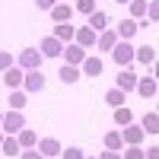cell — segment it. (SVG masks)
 I'll use <instances>...</instances> for the list:
<instances>
[{
  "label": "cell",
  "mask_w": 159,
  "mask_h": 159,
  "mask_svg": "<svg viewBox=\"0 0 159 159\" xmlns=\"http://www.w3.org/2000/svg\"><path fill=\"white\" fill-rule=\"evenodd\" d=\"M108 54H111V61L118 64V67H130V64H134V45L124 42V38H118Z\"/></svg>",
  "instance_id": "cell-1"
},
{
  "label": "cell",
  "mask_w": 159,
  "mask_h": 159,
  "mask_svg": "<svg viewBox=\"0 0 159 159\" xmlns=\"http://www.w3.org/2000/svg\"><path fill=\"white\" fill-rule=\"evenodd\" d=\"M16 67H22V70H38V67H42V51H38V48H22L19 57H16Z\"/></svg>",
  "instance_id": "cell-2"
},
{
  "label": "cell",
  "mask_w": 159,
  "mask_h": 159,
  "mask_svg": "<svg viewBox=\"0 0 159 159\" xmlns=\"http://www.w3.org/2000/svg\"><path fill=\"white\" fill-rule=\"evenodd\" d=\"M25 127V118H22V111H3V121H0V130L3 134H19V130Z\"/></svg>",
  "instance_id": "cell-3"
},
{
  "label": "cell",
  "mask_w": 159,
  "mask_h": 159,
  "mask_svg": "<svg viewBox=\"0 0 159 159\" xmlns=\"http://www.w3.org/2000/svg\"><path fill=\"white\" fill-rule=\"evenodd\" d=\"M89 54L86 48H80L76 42H67L64 45V51H61V57H64V64H70V67H80V64H83V57Z\"/></svg>",
  "instance_id": "cell-4"
},
{
  "label": "cell",
  "mask_w": 159,
  "mask_h": 159,
  "mask_svg": "<svg viewBox=\"0 0 159 159\" xmlns=\"http://www.w3.org/2000/svg\"><path fill=\"white\" fill-rule=\"evenodd\" d=\"M45 89V73L42 70H25L22 73V92H42Z\"/></svg>",
  "instance_id": "cell-5"
},
{
  "label": "cell",
  "mask_w": 159,
  "mask_h": 159,
  "mask_svg": "<svg viewBox=\"0 0 159 159\" xmlns=\"http://www.w3.org/2000/svg\"><path fill=\"white\" fill-rule=\"evenodd\" d=\"M143 137H147V134H143V127H140V124H134V121L121 127V140H124V147H140Z\"/></svg>",
  "instance_id": "cell-6"
},
{
  "label": "cell",
  "mask_w": 159,
  "mask_h": 159,
  "mask_svg": "<svg viewBox=\"0 0 159 159\" xmlns=\"http://www.w3.org/2000/svg\"><path fill=\"white\" fill-rule=\"evenodd\" d=\"M35 150L42 153L45 159H51V156H61V150H64V147H61V140H57V137H42V140L35 143Z\"/></svg>",
  "instance_id": "cell-7"
},
{
  "label": "cell",
  "mask_w": 159,
  "mask_h": 159,
  "mask_svg": "<svg viewBox=\"0 0 159 159\" xmlns=\"http://www.w3.org/2000/svg\"><path fill=\"white\" fill-rule=\"evenodd\" d=\"M137 29H140V22H137V19H130V16H124L121 22L115 25V35H118V38H124V42H130V38L137 35Z\"/></svg>",
  "instance_id": "cell-8"
},
{
  "label": "cell",
  "mask_w": 159,
  "mask_h": 159,
  "mask_svg": "<svg viewBox=\"0 0 159 159\" xmlns=\"http://www.w3.org/2000/svg\"><path fill=\"white\" fill-rule=\"evenodd\" d=\"M42 57H61V51H64V42H57L54 35H45L42 38Z\"/></svg>",
  "instance_id": "cell-9"
},
{
  "label": "cell",
  "mask_w": 159,
  "mask_h": 159,
  "mask_svg": "<svg viewBox=\"0 0 159 159\" xmlns=\"http://www.w3.org/2000/svg\"><path fill=\"white\" fill-rule=\"evenodd\" d=\"M102 67H105V64H102V57H99V54H86V57H83V64H80V73H86V76H99V73H102Z\"/></svg>",
  "instance_id": "cell-10"
},
{
  "label": "cell",
  "mask_w": 159,
  "mask_h": 159,
  "mask_svg": "<svg viewBox=\"0 0 159 159\" xmlns=\"http://www.w3.org/2000/svg\"><path fill=\"white\" fill-rule=\"evenodd\" d=\"M86 25L92 32H105V29H108V13H105V10H92L86 16Z\"/></svg>",
  "instance_id": "cell-11"
},
{
  "label": "cell",
  "mask_w": 159,
  "mask_h": 159,
  "mask_svg": "<svg viewBox=\"0 0 159 159\" xmlns=\"http://www.w3.org/2000/svg\"><path fill=\"white\" fill-rule=\"evenodd\" d=\"M96 35H99V32H92L89 25H80V29L73 32V42H76L80 48H86V51H89L92 45H96Z\"/></svg>",
  "instance_id": "cell-12"
},
{
  "label": "cell",
  "mask_w": 159,
  "mask_h": 159,
  "mask_svg": "<svg viewBox=\"0 0 159 159\" xmlns=\"http://www.w3.org/2000/svg\"><path fill=\"white\" fill-rule=\"evenodd\" d=\"M134 92H140L143 99H153V96H156V76H137Z\"/></svg>",
  "instance_id": "cell-13"
},
{
  "label": "cell",
  "mask_w": 159,
  "mask_h": 159,
  "mask_svg": "<svg viewBox=\"0 0 159 159\" xmlns=\"http://www.w3.org/2000/svg\"><path fill=\"white\" fill-rule=\"evenodd\" d=\"M48 13H51V19H54V22H70V19H73V7H70V3H54Z\"/></svg>",
  "instance_id": "cell-14"
},
{
  "label": "cell",
  "mask_w": 159,
  "mask_h": 159,
  "mask_svg": "<svg viewBox=\"0 0 159 159\" xmlns=\"http://www.w3.org/2000/svg\"><path fill=\"white\" fill-rule=\"evenodd\" d=\"M22 73H25V70L13 64V67H7V70H3V83H7L10 89H19V86H22Z\"/></svg>",
  "instance_id": "cell-15"
},
{
  "label": "cell",
  "mask_w": 159,
  "mask_h": 159,
  "mask_svg": "<svg viewBox=\"0 0 159 159\" xmlns=\"http://www.w3.org/2000/svg\"><path fill=\"white\" fill-rule=\"evenodd\" d=\"M115 42H118L115 29H105V32H99V35H96V51H111V48H115Z\"/></svg>",
  "instance_id": "cell-16"
},
{
  "label": "cell",
  "mask_w": 159,
  "mask_h": 159,
  "mask_svg": "<svg viewBox=\"0 0 159 159\" xmlns=\"http://www.w3.org/2000/svg\"><path fill=\"white\" fill-rule=\"evenodd\" d=\"M73 32H76V25H70V22H54V32H51V35H54L57 42L67 45V42H73Z\"/></svg>",
  "instance_id": "cell-17"
},
{
  "label": "cell",
  "mask_w": 159,
  "mask_h": 159,
  "mask_svg": "<svg viewBox=\"0 0 159 159\" xmlns=\"http://www.w3.org/2000/svg\"><path fill=\"white\" fill-rule=\"evenodd\" d=\"M134 86H137V73L124 67L121 73H118V89L121 92H134Z\"/></svg>",
  "instance_id": "cell-18"
},
{
  "label": "cell",
  "mask_w": 159,
  "mask_h": 159,
  "mask_svg": "<svg viewBox=\"0 0 159 159\" xmlns=\"http://www.w3.org/2000/svg\"><path fill=\"white\" fill-rule=\"evenodd\" d=\"M16 140H19V150H32L35 143H38V134H35L32 127H22L19 134H16Z\"/></svg>",
  "instance_id": "cell-19"
},
{
  "label": "cell",
  "mask_w": 159,
  "mask_h": 159,
  "mask_svg": "<svg viewBox=\"0 0 159 159\" xmlns=\"http://www.w3.org/2000/svg\"><path fill=\"white\" fill-rule=\"evenodd\" d=\"M7 105H10L13 111H22L25 105H29V92H22V89H13V92H10V102H7Z\"/></svg>",
  "instance_id": "cell-20"
},
{
  "label": "cell",
  "mask_w": 159,
  "mask_h": 159,
  "mask_svg": "<svg viewBox=\"0 0 159 159\" xmlns=\"http://www.w3.org/2000/svg\"><path fill=\"white\" fill-rule=\"evenodd\" d=\"M134 61H140V64H147V67H150V64L156 61V48H153V45H143V48H134Z\"/></svg>",
  "instance_id": "cell-21"
},
{
  "label": "cell",
  "mask_w": 159,
  "mask_h": 159,
  "mask_svg": "<svg viewBox=\"0 0 159 159\" xmlns=\"http://www.w3.org/2000/svg\"><path fill=\"white\" fill-rule=\"evenodd\" d=\"M105 150H115V153H121L124 150V140H121V130H108V134H105Z\"/></svg>",
  "instance_id": "cell-22"
},
{
  "label": "cell",
  "mask_w": 159,
  "mask_h": 159,
  "mask_svg": "<svg viewBox=\"0 0 159 159\" xmlns=\"http://www.w3.org/2000/svg\"><path fill=\"white\" fill-rule=\"evenodd\" d=\"M0 150H3V156H19L22 150H19L16 134H7V137H3V143H0Z\"/></svg>",
  "instance_id": "cell-23"
},
{
  "label": "cell",
  "mask_w": 159,
  "mask_h": 159,
  "mask_svg": "<svg viewBox=\"0 0 159 159\" xmlns=\"http://www.w3.org/2000/svg\"><path fill=\"white\" fill-rule=\"evenodd\" d=\"M57 76H61L64 83H67V86H73L76 80L83 76V73H80V67H70V64H64V67H61V73H57Z\"/></svg>",
  "instance_id": "cell-24"
},
{
  "label": "cell",
  "mask_w": 159,
  "mask_h": 159,
  "mask_svg": "<svg viewBox=\"0 0 159 159\" xmlns=\"http://www.w3.org/2000/svg\"><path fill=\"white\" fill-rule=\"evenodd\" d=\"M147 3H150V0H130V3H127V10H130V19H143V16H147Z\"/></svg>",
  "instance_id": "cell-25"
},
{
  "label": "cell",
  "mask_w": 159,
  "mask_h": 159,
  "mask_svg": "<svg viewBox=\"0 0 159 159\" xmlns=\"http://www.w3.org/2000/svg\"><path fill=\"white\" fill-rule=\"evenodd\" d=\"M130 121H134V111H130L127 105H118V108H115V124L124 127V124H130Z\"/></svg>",
  "instance_id": "cell-26"
},
{
  "label": "cell",
  "mask_w": 159,
  "mask_h": 159,
  "mask_svg": "<svg viewBox=\"0 0 159 159\" xmlns=\"http://www.w3.org/2000/svg\"><path fill=\"white\" fill-rule=\"evenodd\" d=\"M124 99H127V92H121V89H108V92H105V102H108L111 105V108H118V105H124Z\"/></svg>",
  "instance_id": "cell-27"
},
{
  "label": "cell",
  "mask_w": 159,
  "mask_h": 159,
  "mask_svg": "<svg viewBox=\"0 0 159 159\" xmlns=\"http://www.w3.org/2000/svg\"><path fill=\"white\" fill-rule=\"evenodd\" d=\"M143 134H156V130H159V115L156 111H147V118H143Z\"/></svg>",
  "instance_id": "cell-28"
},
{
  "label": "cell",
  "mask_w": 159,
  "mask_h": 159,
  "mask_svg": "<svg viewBox=\"0 0 159 159\" xmlns=\"http://www.w3.org/2000/svg\"><path fill=\"white\" fill-rule=\"evenodd\" d=\"M92 10H96V0H76L73 3V13H83V16H89Z\"/></svg>",
  "instance_id": "cell-29"
},
{
  "label": "cell",
  "mask_w": 159,
  "mask_h": 159,
  "mask_svg": "<svg viewBox=\"0 0 159 159\" xmlns=\"http://www.w3.org/2000/svg\"><path fill=\"white\" fill-rule=\"evenodd\" d=\"M86 153L80 150V147H67V150H61V159H83Z\"/></svg>",
  "instance_id": "cell-30"
},
{
  "label": "cell",
  "mask_w": 159,
  "mask_h": 159,
  "mask_svg": "<svg viewBox=\"0 0 159 159\" xmlns=\"http://www.w3.org/2000/svg\"><path fill=\"white\" fill-rule=\"evenodd\" d=\"M16 64V57H13V51H0V70H7Z\"/></svg>",
  "instance_id": "cell-31"
},
{
  "label": "cell",
  "mask_w": 159,
  "mask_h": 159,
  "mask_svg": "<svg viewBox=\"0 0 159 159\" xmlns=\"http://www.w3.org/2000/svg\"><path fill=\"white\" fill-rule=\"evenodd\" d=\"M121 159H143V147H127L121 153Z\"/></svg>",
  "instance_id": "cell-32"
},
{
  "label": "cell",
  "mask_w": 159,
  "mask_h": 159,
  "mask_svg": "<svg viewBox=\"0 0 159 159\" xmlns=\"http://www.w3.org/2000/svg\"><path fill=\"white\" fill-rule=\"evenodd\" d=\"M19 159H45V156H42V153H38V150L32 147V150H22V153H19Z\"/></svg>",
  "instance_id": "cell-33"
},
{
  "label": "cell",
  "mask_w": 159,
  "mask_h": 159,
  "mask_svg": "<svg viewBox=\"0 0 159 159\" xmlns=\"http://www.w3.org/2000/svg\"><path fill=\"white\" fill-rule=\"evenodd\" d=\"M143 159H159V147H150V150H143Z\"/></svg>",
  "instance_id": "cell-34"
},
{
  "label": "cell",
  "mask_w": 159,
  "mask_h": 159,
  "mask_svg": "<svg viewBox=\"0 0 159 159\" xmlns=\"http://www.w3.org/2000/svg\"><path fill=\"white\" fill-rule=\"evenodd\" d=\"M54 3H57V0H35V7H38V10H51Z\"/></svg>",
  "instance_id": "cell-35"
},
{
  "label": "cell",
  "mask_w": 159,
  "mask_h": 159,
  "mask_svg": "<svg viewBox=\"0 0 159 159\" xmlns=\"http://www.w3.org/2000/svg\"><path fill=\"white\" fill-rule=\"evenodd\" d=\"M99 159H121V153H115V150H105Z\"/></svg>",
  "instance_id": "cell-36"
},
{
  "label": "cell",
  "mask_w": 159,
  "mask_h": 159,
  "mask_svg": "<svg viewBox=\"0 0 159 159\" xmlns=\"http://www.w3.org/2000/svg\"><path fill=\"white\" fill-rule=\"evenodd\" d=\"M3 137H7V134H3V130H0V143H3Z\"/></svg>",
  "instance_id": "cell-37"
},
{
  "label": "cell",
  "mask_w": 159,
  "mask_h": 159,
  "mask_svg": "<svg viewBox=\"0 0 159 159\" xmlns=\"http://www.w3.org/2000/svg\"><path fill=\"white\" fill-rule=\"evenodd\" d=\"M118 3H130V0H118Z\"/></svg>",
  "instance_id": "cell-38"
},
{
  "label": "cell",
  "mask_w": 159,
  "mask_h": 159,
  "mask_svg": "<svg viewBox=\"0 0 159 159\" xmlns=\"http://www.w3.org/2000/svg\"><path fill=\"white\" fill-rule=\"evenodd\" d=\"M0 121H3V108H0Z\"/></svg>",
  "instance_id": "cell-39"
},
{
  "label": "cell",
  "mask_w": 159,
  "mask_h": 159,
  "mask_svg": "<svg viewBox=\"0 0 159 159\" xmlns=\"http://www.w3.org/2000/svg\"><path fill=\"white\" fill-rule=\"evenodd\" d=\"M83 159H96V156H83Z\"/></svg>",
  "instance_id": "cell-40"
},
{
  "label": "cell",
  "mask_w": 159,
  "mask_h": 159,
  "mask_svg": "<svg viewBox=\"0 0 159 159\" xmlns=\"http://www.w3.org/2000/svg\"><path fill=\"white\" fill-rule=\"evenodd\" d=\"M51 159H61V156H51Z\"/></svg>",
  "instance_id": "cell-41"
}]
</instances>
